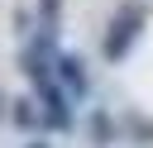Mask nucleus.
<instances>
[{"label": "nucleus", "instance_id": "423d86ee", "mask_svg": "<svg viewBox=\"0 0 153 148\" xmlns=\"http://www.w3.org/2000/svg\"><path fill=\"white\" fill-rule=\"evenodd\" d=\"M38 29H62V0H38Z\"/></svg>", "mask_w": 153, "mask_h": 148}, {"label": "nucleus", "instance_id": "f03ea898", "mask_svg": "<svg viewBox=\"0 0 153 148\" xmlns=\"http://www.w3.org/2000/svg\"><path fill=\"white\" fill-rule=\"evenodd\" d=\"M72 105H76V100H72V95H67V91H62L57 81H53V86H43V91H38L43 129H48V134H67V129L76 124V119H72Z\"/></svg>", "mask_w": 153, "mask_h": 148}, {"label": "nucleus", "instance_id": "20e7f679", "mask_svg": "<svg viewBox=\"0 0 153 148\" xmlns=\"http://www.w3.org/2000/svg\"><path fill=\"white\" fill-rule=\"evenodd\" d=\"M10 119H14L19 129H43V110H38V100H29V95L10 100Z\"/></svg>", "mask_w": 153, "mask_h": 148}, {"label": "nucleus", "instance_id": "39448f33", "mask_svg": "<svg viewBox=\"0 0 153 148\" xmlns=\"http://www.w3.org/2000/svg\"><path fill=\"white\" fill-rule=\"evenodd\" d=\"M91 143H96V148H110V143H115V119H110V110H96V115H91Z\"/></svg>", "mask_w": 153, "mask_h": 148}, {"label": "nucleus", "instance_id": "0eeeda50", "mask_svg": "<svg viewBox=\"0 0 153 148\" xmlns=\"http://www.w3.org/2000/svg\"><path fill=\"white\" fill-rule=\"evenodd\" d=\"M129 129H134L139 138H153V124H148V119H129Z\"/></svg>", "mask_w": 153, "mask_h": 148}, {"label": "nucleus", "instance_id": "f257e3e1", "mask_svg": "<svg viewBox=\"0 0 153 148\" xmlns=\"http://www.w3.org/2000/svg\"><path fill=\"white\" fill-rule=\"evenodd\" d=\"M143 24H148V10L143 5H120L115 14H110V24H105V38H100V57L105 62H124L129 53H134V43L143 38Z\"/></svg>", "mask_w": 153, "mask_h": 148}, {"label": "nucleus", "instance_id": "7ed1b4c3", "mask_svg": "<svg viewBox=\"0 0 153 148\" xmlns=\"http://www.w3.org/2000/svg\"><path fill=\"white\" fill-rule=\"evenodd\" d=\"M57 86H62L76 105L91 95V72H86V62H81L76 53H62V57H57Z\"/></svg>", "mask_w": 153, "mask_h": 148}, {"label": "nucleus", "instance_id": "1a4fd4ad", "mask_svg": "<svg viewBox=\"0 0 153 148\" xmlns=\"http://www.w3.org/2000/svg\"><path fill=\"white\" fill-rule=\"evenodd\" d=\"M5 115H10V100H5V95H0V119H5Z\"/></svg>", "mask_w": 153, "mask_h": 148}, {"label": "nucleus", "instance_id": "6e6552de", "mask_svg": "<svg viewBox=\"0 0 153 148\" xmlns=\"http://www.w3.org/2000/svg\"><path fill=\"white\" fill-rule=\"evenodd\" d=\"M29 148H53V143H48V138L38 134V138H29Z\"/></svg>", "mask_w": 153, "mask_h": 148}]
</instances>
